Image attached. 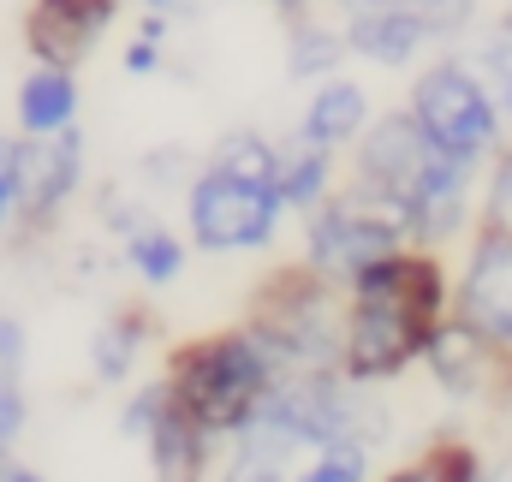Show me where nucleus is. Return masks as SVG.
I'll return each instance as SVG.
<instances>
[{"instance_id": "1", "label": "nucleus", "mask_w": 512, "mask_h": 482, "mask_svg": "<svg viewBox=\"0 0 512 482\" xmlns=\"http://www.w3.org/2000/svg\"><path fill=\"white\" fill-rule=\"evenodd\" d=\"M447 310V274L423 250H393L370 268L352 274V316H346V346L340 363L352 381H387L411 358H423L429 334L441 328Z\"/></svg>"}, {"instance_id": "2", "label": "nucleus", "mask_w": 512, "mask_h": 482, "mask_svg": "<svg viewBox=\"0 0 512 482\" xmlns=\"http://www.w3.org/2000/svg\"><path fill=\"white\" fill-rule=\"evenodd\" d=\"M471 167L423 137L411 114H387L376 131L364 125L358 137V185L387 197L405 215V233L417 239H447L465 227V197H471Z\"/></svg>"}, {"instance_id": "3", "label": "nucleus", "mask_w": 512, "mask_h": 482, "mask_svg": "<svg viewBox=\"0 0 512 482\" xmlns=\"http://www.w3.org/2000/svg\"><path fill=\"white\" fill-rule=\"evenodd\" d=\"M268 387L274 363L251 334H203L167 363V393L203 435H239L262 411Z\"/></svg>"}, {"instance_id": "4", "label": "nucleus", "mask_w": 512, "mask_h": 482, "mask_svg": "<svg viewBox=\"0 0 512 482\" xmlns=\"http://www.w3.org/2000/svg\"><path fill=\"white\" fill-rule=\"evenodd\" d=\"M251 340L268 352L274 375H310V369H334L346 328L334 322V292L328 274L316 268H286L262 286L251 304Z\"/></svg>"}, {"instance_id": "5", "label": "nucleus", "mask_w": 512, "mask_h": 482, "mask_svg": "<svg viewBox=\"0 0 512 482\" xmlns=\"http://www.w3.org/2000/svg\"><path fill=\"white\" fill-rule=\"evenodd\" d=\"M411 120L423 125V137L459 161H483L501 137V102L489 96V84L459 66V60H441L417 78L411 90Z\"/></svg>"}, {"instance_id": "6", "label": "nucleus", "mask_w": 512, "mask_h": 482, "mask_svg": "<svg viewBox=\"0 0 512 482\" xmlns=\"http://www.w3.org/2000/svg\"><path fill=\"white\" fill-rule=\"evenodd\" d=\"M185 209H191V239L203 250H256L274 239L286 197L274 179H256V173L215 161L209 173H197Z\"/></svg>"}, {"instance_id": "7", "label": "nucleus", "mask_w": 512, "mask_h": 482, "mask_svg": "<svg viewBox=\"0 0 512 482\" xmlns=\"http://www.w3.org/2000/svg\"><path fill=\"white\" fill-rule=\"evenodd\" d=\"M399 244H405V215L364 185L346 197H322L310 209V268L328 280H352L376 256H393Z\"/></svg>"}, {"instance_id": "8", "label": "nucleus", "mask_w": 512, "mask_h": 482, "mask_svg": "<svg viewBox=\"0 0 512 482\" xmlns=\"http://www.w3.org/2000/svg\"><path fill=\"white\" fill-rule=\"evenodd\" d=\"M126 435H143L149 441V459H155V477L161 482H203V465H209V435L173 405L167 381L143 387L126 411Z\"/></svg>"}, {"instance_id": "9", "label": "nucleus", "mask_w": 512, "mask_h": 482, "mask_svg": "<svg viewBox=\"0 0 512 482\" xmlns=\"http://www.w3.org/2000/svg\"><path fill=\"white\" fill-rule=\"evenodd\" d=\"M459 316L501 352V369H512V233H483L471 250V268L459 280Z\"/></svg>"}, {"instance_id": "10", "label": "nucleus", "mask_w": 512, "mask_h": 482, "mask_svg": "<svg viewBox=\"0 0 512 482\" xmlns=\"http://www.w3.org/2000/svg\"><path fill=\"white\" fill-rule=\"evenodd\" d=\"M84 179V137L72 125L60 131H24L18 143V215L24 221H48Z\"/></svg>"}, {"instance_id": "11", "label": "nucleus", "mask_w": 512, "mask_h": 482, "mask_svg": "<svg viewBox=\"0 0 512 482\" xmlns=\"http://www.w3.org/2000/svg\"><path fill=\"white\" fill-rule=\"evenodd\" d=\"M120 0H36L24 12V42L42 66H78L96 54V42L108 36Z\"/></svg>"}, {"instance_id": "12", "label": "nucleus", "mask_w": 512, "mask_h": 482, "mask_svg": "<svg viewBox=\"0 0 512 482\" xmlns=\"http://www.w3.org/2000/svg\"><path fill=\"white\" fill-rule=\"evenodd\" d=\"M435 42V30L423 24L417 6H358L346 24V48L376 60V66H405L417 60V48Z\"/></svg>"}, {"instance_id": "13", "label": "nucleus", "mask_w": 512, "mask_h": 482, "mask_svg": "<svg viewBox=\"0 0 512 482\" xmlns=\"http://www.w3.org/2000/svg\"><path fill=\"white\" fill-rule=\"evenodd\" d=\"M423 358L435 369V381L447 387V393H477L483 381H489V369H501V352L465 322V316H441V328L429 334V346H423Z\"/></svg>"}, {"instance_id": "14", "label": "nucleus", "mask_w": 512, "mask_h": 482, "mask_svg": "<svg viewBox=\"0 0 512 482\" xmlns=\"http://www.w3.org/2000/svg\"><path fill=\"white\" fill-rule=\"evenodd\" d=\"M364 125H370V96H364L358 84H346V78H328V84L310 96L298 137L316 143V149H340V143L364 137Z\"/></svg>"}, {"instance_id": "15", "label": "nucleus", "mask_w": 512, "mask_h": 482, "mask_svg": "<svg viewBox=\"0 0 512 482\" xmlns=\"http://www.w3.org/2000/svg\"><path fill=\"white\" fill-rule=\"evenodd\" d=\"M78 120V84L66 66H36L18 84V125L24 131H60Z\"/></svg>"}, {"instance_id": "16", "label": "nucleus", "mask_w": 512, "mask_h": 482, "mask_svg": "<svg viewBox=\"0 0 512 482\" xmlns=\"http://www.w3.org/2000/svg\"><path fill=\"white\" fill-rule=\"evenodd\" d=\"M334 149H316V143H292V149H280V173H274V185H280V197H286V209H316L322 197H328V179H334V161H328Z\"/></svg>"}, {"instance_id": "17", "label": "nucleus", "mask_w": 512, "mask_h": 482, "mask_svg": "<svg viewBox=\"0 0 512 482\" xmlns=\"http://www.w3.org/2000/svg\"><path fill=\"white\" fill-rule=\"evenodd\" d=\"M24 435V328L0 316V459Z\"/></svg>"}, {"instance_id": "18", "label": "nucleus", "mask_w": 512, "mask_h": 482, "mask_svg": "<svg viewBox=\"0 0 512 482\" xmlns=\"http://www.w3.org/2000/svg\"><path fill=\"white\" fill-rule=\"evenodd\" d=\"M477 477H483V459H477L465 441H441V447H429L417 465L393 471L387 482H477Z\"/></svg>"}, {"instance_id": "19", "label": "nucleus", "mask_w": 512, "mask_h": 482, "mask_svg": "<svg viewBox=\"0 0 512 482\" xmlns=\"http://www.w3.org/2000/svg\"><path fill=\"white\" fill-rule=\"evenodd\" d=\"M137 346H143V316H114V322L96 334V346H90L96 375H102V381H126L131 363H137Z\"/></svg>"}, {"instance_id": "20", "label": "nucleus", "mask_w": 512, "mask_h": 482, "mask_svg": "<svg viewBox=\"0 0 512 482\" xmlns=\"http://www.w3.org/2000/svg\"><path fill=\"white\" fill-rule=\"evenodd\" d=\"M131 268L149 286H167L185 268V244L173 239V233H161V227H143V233H131Z\"/></svg>"}, {"instance_id": "21", "label": "nucleus", "mask_w": 512, "mask_h": 482, "mask_svg": "<svg viewBox=\"0 0 512 482\" xmlns=\"http://www.w3.org/2000/svg\"><path fill=\"white\" fill-rule=\"evenodd\" d=\"M346 54V36H334V30H322V24H298L292 30V78H328V66Z\"/></svg>"}, {"instance_id": "22", "label": "nucleus", "mask_w": 512, "mask_h": 482, "mask_svg": "<svg viewBox=\"0 0 512 482\" xmlns=\"http://www.w3.org/2000/svg\"><path fill=\"white\" fill-rule=\"evenodd\" d=\"M298 482H364V441H334L316 453V465Z\"/></svg>"}, {"instance_id": "23", "label": "nucleus", "mask_w": 512, "mask_h": 482, "mask_svg": "<svg viewBox=\"0 0 512 482\" xmlns=\"http://www.w3.org/2000/svg\"><path fill=\"white\" fill-rule=\"evenodd\" d=\"M483 72H489V84H495V102H501V114H512V24L483 48Z\"/></svg>"}, {"instance_id": "24", "label": "nucleus", "mask_w": 512, "mask_h": 482, "mask_svg": "<svg viewBox=\"0 0 512 482\" xmlns=\"http://www.w3.org/2000/svg\"><path fill=\"white\" fill-rule=\"evenodd\" d=\"M483 221L495 233H512V149L495 161V179H489V203H483Z\"/></svg>"}, {"instance_id": "25", "label": "nucleus", "mask_w": 512, "mask_h": 482, "mask_svg": "<svg viewBox=\"0 0 512 482\" xmlns=\"http://www.w3.org/2000/svg\"><path fill=\"white\" fill-rule=\"evenodd\" d=\"M417 12H423V24L435 36H459L477 18V0H417Z\"/></svg>"}, {"instance_id": "26", "label": "nucleus", "mask_w": 512, "mask_h": 482, "mask_svg": "<svg viewBox=\"0 0 512 482\" xmlns=\"http://www.w3.org/2000/svg\"><path fill=\"white\" fill-rule=\"evenodd\" d=\"M155 60H161V24H149L126 48V72H155Z\"/></svg>"}, {"instance_id": "27", "label": "nucleus", "mask_w": 512, "mask_h": 482, "mask_svg": "<svg viewBox=\"0 0 512 482\" xmlns=\"http://www.w3.org/2000/svg\"><path fill=\"white\" fill-rule=\"evenodd\" d=\"M0 482H42L36 471H24V465H0Z\"/></svg>"}, {"instance_id": "28", "label": "nucleus", "mask_w": 512, "mask_h": 482, "mask_svg": "<svg viewBox=\"0 0 512 482\" xmlns=\"http://www.w3.org/2000/svg\"><path fill=\"white\" fill-rule=\"evenodd\" d=\"M143 6H149V12H185L191 0H143Z\"/></svg>"}, {"instance_id": "29", "label": "nucleus", "mask_w": 512, "mask_h": 482, "mask_svg": "<svg viewBox=\"0 0 512 482\" xmlns=\"http://www.w3.org/2000/svg\"><path fill=\"white\" fill-rule=\"evenodd\" d=\"M346 6L358 12V6H417V0H346Z\"/></svg>"}, {"instance_id": "30", "label": "nucleus", "mask_w": 512, "mask_h": 482, "mask_svg": "<svg viewBox=\"0 0 512 482\" xmlns=\"http://www.w3.org/2000/svg\"><path fill=\"white\" fill-rule=\"evenodd\" d=\"M477 482H512V465H495V471H483Z\"/></svg>"}, {"instance_id": "31", "label": "nucleus", "mask_w": 512, "mask_h": 482, "mask_svg": "<svg viewBox=\"0 0 512 482\" xmlns=\"http://www.w3.org/2000/svg\"><path fill=\"white\" fill-rule=\"evenodd\" d=\"M268 6H280V12H304L310 0H268Z\"/></svg>"}, {"instance_id": "32", "label": "nucleus", "mask_w": 512, "mask_h": 482, "mask_svg": "<svg viewBox=\"0 0 512 482\" xmlns=\"http://www.w3.org/2000/svg\"><path fill=\"white\" fill-rule=\"evenodd\" d=\"M507 24H512V0H507Z\"/></svg>"}]
</instances>
